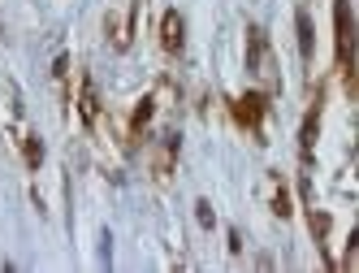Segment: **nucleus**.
<instances>
[{
	"label": "nucleus",
	"instance_id": "1",
	"mask_svg": "<svg viewBox=\"0 0 359 273\" xmlns=\"http://www.w3.org/2000/svg\"><path fill=\"white\" fill-rule=\"evenodd\" d=\"M182 13H177V9H169L165 13V22H161V39H165V48H169V53H182Z\"/></svg>",
	"mask_w": 359,
	"mask_h": 273
},
{
	"label": "nucleus",
	"instance_id": "2",
	"mask_svg": "<svg viewBox=\"0 0 359 273\" xmlns=\"http://www.w3.org/2000/svg\"><path fill=\"white\" fill-rule=\"evenodd\" d=\"M260 113H264V95H243V100H238V117L247 121V126L260 121Z\"/></svg>",
	"mask_w": 359,
	"mask_h": 273
},
{
	"label": "nucleus",
	"instance_id": "3",
	"mask_svg": "<svg viewBox=\"0 0 359 273\" xmlns=\"http://www.w3.org/2000/svg\"><path fill=\"white\" fill-rule=\"evenodd\" d=\"M312 44H316V31H312V18L299 13V53L312 57Z\"/></svg>",
	"mask_w": 359,
	"mask_h": 273
},
{
	"label": "nucleus",
	"instance_id": "4",
	"mask_svg": "<svg viewBox=\"0 0 359 273\" xmlns=\"http://www.w3.org/2000/svg\"><path fill=\"white\" fill-rule=\"evenodd\" d=\"M83 121H95V83H83Z\"/></svg>",
	"mask_w": 359,
	"mask_h": 273
},
{
	"label": "nucleus",
	"instance_id": "5",
	"mask_svg": "<svg viewBox=\"0 0 359 273\" xmlns=\"http://www.w3.org/2000/svg\"><path fill=\"white\" fill-rule=\"evenodd\" d=\"M22 152H27V165H31V169H39V165H43V143H39L35 135L27 139V147H22Z\"/></svg>",
	"mask_w": 359,
	"mask_h": 273
},
{
	"label": "nucleus",
	"instance_id": "6",
	"mask_svg": "<svg viewBox=\"0 0 359 273\" xmlns=\"http://www.w3.org/2000/svg\"><path fill=\"white\" fill-rule=\"evenodd\" d=\"M195 221H199L203 230H212V226H217V213H212V204H208V200H199V204H195Z\"/></svg>",
	"mask_w": 359,
	"mask_h": 273
},
{
	"label": "nucleus",
	"instance_id": "7",
	"mask_svg": "<svg viewBox=\"0 0 359 273\" xmlns=\"http://www.w3.org/2000/svg\"><path fill=\"white\" fill-rule=\"evenodd\" d=\"M312 143H316V109L307 113V121H303V152H312Z\"/></svg>",
	"mask_w": 359,
	"mask_h": 273
},
{
	"label": "nucleus",
	"instance_id": "8",
	"mask_svg": "<svg viewBox=\"0 0 359 273\" xmlns=\"http://www.w3.org/2000/svg\"><path fill=\"white\" fill-rule=\"evenodd\" d=\"M273 213H277V217H290V195H286V187H277V195H273Z\"/></svg>",
	"mask_w": 359,
	"mask_h": 273
},
{
	"label": "nucleus",
	"instance_id": "9",
	"mask_svg": "<svg viewBox=\"0 0 359 273\" xmlns=\"http://www.w3.org/2000/svg\"><path fill=\"white\" fill-rule=\"evenodd\" d=\"M151 109H156V105H151V95H147V100H139V113H135V131H143V126H147Z\"/></svg>",
	"mask_w": 359,
	"mask_h": 273
},
{
	"label": "nucleus",
	"instance_id": "10",
	"mask_svg": "<svg viewBox=\"0 0 359 273\" xmlns=\"http://www.w3.org/2000/svg\"><path fill=\"white\" fill-rule=\"evenodd\" d=\"M100 260H104V265L113 260V234L109 230H100Z\"/></svg>",
	"mask_w": 359,
	"mask_h": 273
},
{
	"label": "nucleus",
	"instance_id": "11",
	"mask_svg": "<svg viewBox=\"0 0 359 273\" xmlns=\"http://www.w3.org/2000/svg\"><path fill=\"white\" fill-rule=\"evenodd\" d=\"M312 230H316V239H325V234H329V217L312 213Z\"/></svg>",
	"mask_w": 359,
	"mask_h": 273
},
{
	"label": "nucleus",
	"instance_id": "12",
	"mask_svg": "<svg viewBox=\"0 0 359 273\" xmlns=\"http://www.w3.org/2000/svg\"><path fill=\"white\" fill-rule=\"evenodd\" d=\"M65 69H69V57H57L53 61V79H65Z\"/></svg>",
	"mask_w": 359,
	"mask_h": 273
}]
</instances>
